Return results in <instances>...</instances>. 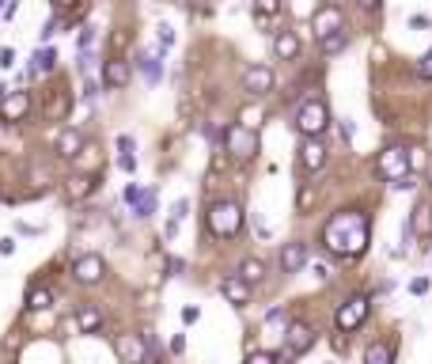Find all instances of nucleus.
Segmentation results:
<instances>
[{
	"label": "nucleus",
	"instance_id": "72a5a7b5",
	"mask_svg": "<svg viewBox=\"0 0 432 364\" xmlns=\"http://www.w3.org/2000/svg\"><path fill=\"white\" fill-rule=\"evenodd\" d=\"M125 46H129V34H125V31H114V34H110V49H114V57H122L118 49H125Z\"/></svg>",
	"mask_w": 432,
	"mask_h": 364
},
{
	"label": "nucleus",
	"instance_id": "6e6552de",
	"mask_svg": "<svg viewBox=\"0 0 432 364\" xmlns=\"http://www.w3.org/2000/svg\"><path fill=\"white\" fill-rule=\"evenodd\" d=\"M296 163H300L303 175H315V171L327 167V145H322V137H300Z\"/></svg>",
	"mask_w": 432,
	"mask_h": 364
},
{
	"label": "nucleus",
	"instance_id": "b1692460",
	"mask_svg": "<svg viewBox=\"0 0 432 364\" xmlns=\"http://www.w3.org/2000/svg\"><path fill=\"white\" fill-rule=\"evenodd\" d=\"M239 277H243L246 284H262L266 281V262L262 258H243L239 262Z\"/></svg>",
	"mask_w": 432,
	"mask_h": 364
},
{
	"label": "nucleus",
	"instance_id": "9d476101",
	"mask_svg": "<svg viewBox=\"0 0 432 364\" xmlns=\"http://www.w3.org/2000/svg\"><path fill=\"white\" fill-rule=\"evenodd\" d=\"M315 338H318L315 326L303 323V319H292V323H285V349H288L292 356H303L311 345H315Z\"/></svg>",
	"mask_w": 432,
	"mask_h": 364
},
{
	"label": "nucleus",
	"instance_id": "a18cd8bd",
	"mask_svg": "<svg viewBox=\"0 0 432 364\" xmlns=\"http://www.w3.org/2000/svg\"><path fill=\"white\" fill-rule=\"evenodd\" d=\"M311 269H315V277H318V281H327V277H330V266H327V262H315Z\"/></svg>",
	"mask_w": 432,
	"mask_h": 364
},
{
	"label": "nucleus",
	"instance_id": "aec40b11",
	"mask_svg": "<svg viewBox=\"0 0 432 364\" xmlns=\"http://www.w3.org/2000/svg\"><path fill=\"white\" fill-rule=\"evenodd\" d=\"M27 114H31V95L27 91H12L4 99V121H23Z\"/></svg>",
	"mask_w": 432,
	"mask_h": 364
},
{
	"label": "nucleus",
	"instance_id": "8fccbe9b",
	"mask_svg": "<svg viewBox=\"0 0 432 364\" xmlns=\"http://www.w3.org/2000/svg\"><path fill=\"white\" fill-rule=\"evenodd\" d=\"M53 4H58V8H68V4H76V0H53Z\"/></svg>",
	"mask_w": 432,
	"mask_h": 364
},
{
	"label": "nucleus",
	"instance_id": "1a4fd4ad",
	"mask_svg": "<svg viewBox=\"0 0 432 364\" xmlns=\"http://www.w3.org/2000/svg\"><path fill=\"white\" fill-rule=\"evenodd\" d=\"M114 349H118V361H122V364H148V361H152L144 334H118Z\"/></svg>",
	"mask_w": 432,
	"mask_h": 364
},
{
	"label": "nucleus",
	"instance_id": "a211bd4d",
	"mask_svg": "<svg viewBox=\"0 0 432 364\" xmlns=\"http://www.w3.org/2000/svg\"><path fill=\"white\" fill-rule=\"evenodd\" d=\"M406 224H409V232H414V239H429V235H432V205L429 202H417Z\"/></svg>",
	"mask_w": 432,
	"mask_h": 364
},
{
	"label": "nucleus",
	"instance_id": "ea45409f",
	"mask_svg": "<svg viewBox=\"0 0 432 364\" xmlns=\"http://www.w3.org/2000/svg\"><path fill=\"white\" fill-rule=\"evenodd\" d=\"M16 65V49H0V69H12Z\"/></svg>",
	"mask_w": 432,
	"mask_h": 364
},
{
	"label": "nucleus",
	"instance_id": "49530a36",
	"mask_svg": "<svg viewBox=\"0 0 432 364\" xmlns=\"http://www.w3.org/2000/svg\"><path fill=\"white\" fill-rule=\"evenodd\" d=\"M292 361H296V356H292V353H288V349H281V353H277V356H273V364H292Z\"/></svg>",
	"mask_w": 432,
	"mask_h": 364
},
{
	"label": "nucleus",
	"instance_id": "c03bdc74",
	"mask_svg": "<svg viewBox=\"0 0 432 364\" xmlns=\"http://www.w3.org/2000/svg\"><path fill=\"white\" fill-rule=\"evenodd\" d=\"M421 76H429V80H432V49L421 57Z\"/></svg>",
	"mask_w": 432,
	"mask_h": 364
},
{
	"label": "nucleus",
	"instance_id": "cd10ccee",
	"mask_svg": "<svg viewBox=\"0 0 432 364\" xmlns=\"http://www.w3.org/2000/svg\"><path fill=\"white\" fill-rule=\"evenodd\" d=\"M251 8H254L258 19H273V16L285 12V0H251Z\"/></svg>",
	"mask_w": 432,
	"mask_h": 364
},
{
	"label": "nucleus",
	"instance_id": "423d86ee",
	"mask_svg": "<svg viewBox=\"0 0 432 364\" xmlns=\"http://www.w3.org/2000/svg\"><path fill=\"white\" fill-rule=\"evenodd\" d=\"M311 31H315V42L330 38V34L345 31V8L338 4V0H327L322 8L311 12Z\"/></svg>",
	"mask_w": 432,
	"mask_h": 364
},
{
	"label": "nucleus",
	"instance_id": "09e8293b",
	"mask_svg": "<svg viewBox=\"0 0 432 364\" xmlns=\"http://www.w3.org/2000/svg\"><path fill=\"white\" fill-rule=\"evenodd\" d=\"M353 133H357V130H353V121H345V125H342V141H353Z\"/></svg>",
	"mask_w": 432,
	"mask_h": 364
},
{
	"label": "nucleus",
	"instance_id": "412c9836",
	"mask_svg": "<svg viewBox=\"0 0 432 364\" xmlns=\"http://www.w3.org/2000/svg\"><path fill=\"white\" fill-rule=\"evenodd\" d=\"M84 152V133L80 130H61V137H58V156H65V160H76V156Z\"/></svg>",
	"mask_w": 432,
	"mask_h": 364
},
{
	"label": "nucleus",
	"instance_id": "7c9ffc66",
	"mask_svg": "<svg viewBox=\"0 0 432 364\" xmlns=\"http://www.w3.org/2000/svg\"><path fill=\"white\" fill-rule=\"evenodd\" d=\"M311 202H315V190H311V182H303L300 194H296V209L307 213V209H311Z\"/></svg>",
	"mask_w": 432,
	"mask_h": 364
},
{
	"label": "nucleus",
	"instance_id": "dca6fc26",
	"mask_svg": "<svg viewBox=\"0 0 432 364\" xmlns=\"http://www.w3.org/2000/svg\"><path fill=\"white\" fill-rule=\"evenodd\" d=\"M220 292H224V300H228L231 308H246V304H251V284H246L239 274H228V277H224V281H220Z\"/></svg>",
	"mask_w": 432,
	"mask_h": 364
},
{
	"label": "nucleus",
	"instance_id": "ddd939ff",
	"mask_svg": "<svg viewBox=\"0 0 432 364\" xmlns=\"http://www.w3.org/2000/svg\"><path fill=\"white\" fill-rule=\"evenodd\" d=\"M106 274V262L99 258V254H80V258L73 262V281L76 284H99Z\"/></svg>",
	"mask_w": 432,
	"mask_h": 364
},
{
	"label": "nucleus",
	"instance_id": "4c0bfd02",
	"mask_svg": "<svg viewBox=\"0 0 432 364\" xmlns=\"http://www.w3.org/2000/svg\"><path fill=\"white\" fill-rule=\"evenodd\" d=\"M246 364H273V356L262 353V349H254V353H246Z\"/></svg>",
	"mask_w": 432,
	"mask_h": 364
},
{
	"label": "nucleus",
	"instance_id": "393cba45",
	"mask_svg": "<svg viewBox=\"0 0 432 364\" xmlns=\"http://www.w3.org/2000/svg\"><path fill=\"white\" fill-rule=\"evenodd\" d=\"M53 65H58V53L53 49H34V57H31V73L34 76H42V73H53Z\"/></svg>",
	"mask_w": 432,
	"mask_h": 364
},
{
	"label": "nucleus",
	"instance_id": "9b49d317",
	"mask_svg": "<svg viewBox=\"0 0 432 364\" xmlns=\"http://www.w3.org/2000/svg\"><path fill=\"white\" fill-rule=\"evenodd\" d=\"M103 88H110V91H122L125 84L133 80V65L125 61V57H106L103 61Z\"/></svg>",
	"mask_w": 432,
	"mask_h": 364
},
{
	"label": "nucleus",
	"instance_id": "c756f323",
	"mask_svg": "<svg viewBox=\"0 0 432 364\" xmlns=\"http://www.w3.org/2000/svg\"><path fill=\"white\" fill-rule=\"evenodd\" d=\"M155 42H160V49L167 53V49L175 46V27L171 23H160V27H155Z\"/></svg>",
	"mask_w": 432,
	"mask_h": 364
},
{
	"label": "nucleus",
	"instance_id": "7ed1b4c3",
	"mask_svg": "<svg viewBox=\"0 0 432 364\" xmlns=\"http://www.w3.org/2000/svg\"><path fill=\"white\" fill-rule=\"evenodd\" d=\"M296 133L300 137H322L327 133V125H330V106L322 103V99H307V103L296 110Z\"/></svg>",
	"mask_w": 432,
	"mask_h": 364
},
{
	"label": "nucleus",
	"instance_id": "0eeeda50",
	"mask_svg": "<svg viewBox=\"0 0 432 364\" xmlns=\"http://www.w3.org/2000/svg\"><path fill=\"white\" fill-rule=\"evenodd\" d=\"M220 141L228 145L231 156H239V160H251V156H258V133L246 130V125H228V130L220 133Z\"/></svg>",
	"mask_w": 432,
	"mask_h": 364
},
{
	"label": "nucleus",
	"instance_id": "79ce46f5",
	"mask_svg": "<svg viewBox=\"0 0 432 364\" xmlns=\"http://www.w3.org/2000/svg\"><path fill=\"white\" fill-rule=\"evenodd\" d=\"M357 8L360 12H379L383 8V0H357Z\"/></svg>",
	"mask_w": 432,
	"mask_h": 364
},
{
	"label": "nucleus",
	"instance_id": "20e7f679",
	"mask_svg": "<svg viewBox=\"0 0 432 364\" xmlns=\"http://www.w3.org/2000/svg\"><path fill=\"white\" fill-rule=\"evenodd\" d=\"M375 175L383 178V182H398V178H406V175H414L409 171V148H402V145H387L383 152H379V160H375Z\"/></svg>",
	"mask_w": 432,
	"mask_h": 364
},
{
	"label": "nucleus",
	"instance_id": "c9c22d12",
	"mask_svg": "<svg viewBox=\"0 0 432 364\" xmlns=\"http://www.w3.org/2000/svg\"><path fill=\"white\" fill-rule=\"evenodd\" d=\"M409 292H414V296H424V292H429V277H414V281H409Z\"/></svg>",
	"mask_w": 432,
	"mask_h": 364
},
{
	"label": "nucleus",
	"instance_id": "f8f14e48",
	"mask_svg": "<svg viewBox=\"0 0 432 364\" xmlns=\"http://www.w3.org/2000/svg\"><path fill=\"white\" fill-rule=\"evenodd\" d=\"M311 262V251H307V243H285L277 251V266H281V274H300L303 266Z\"/></svg>",
	"mask_w": 432,
	"mask_h": 364
},
{
	"label": "nucleus",
	"instance_id": "39448f33",
	"mask_svg": "<svg viewBox=\"0 0 432 364\" xmlns=\"http://www.w3.org/2000/svg\"><path fill=\"white\" fill-rule=\"evenodd\" d=\"M368 308H372V296H368V292H357V296L342 300V304H338V311H334V326L342 334L357 330V326L368 319Z\"/></svg>",
	"mask_w": 432,
	"mask_h": 364
},
{
	"label": "nucleus",
	"instance_id": "bb28decb",
	"mask_svg": "<svg viewBox=\"0 0 432 364\" xmlns=\"http://www.w3.org/2000/svg\"><path fill=\"white\" fill-rule=\"evenodd\" d=\"M345 46H349V31H338V34H330V38L318 42V53H322V57H334V53H342Z\"/></svg>",
	"mask_w": 432,
	"mask_h": 364
},
{
	"label": "nucleus",
	"instance_id": "2f4dec72",
	"mask_svg": "<svg viewBox=\"0 0 432 364\" xmlns=\"http://www.w3.org/2000/svg\"><path fill=\"white\" fill-rule=\"evenodd\" d=\"M186 217H190V197H179V202L171 205V220H179V224H182Z\"/></svg>",
	"mask_w": 432,
	"mask_h": 364
},
{
	"label": "nucleus",
	"instance_id": "4468645a",
	"mask_svg": "<svg viewBox=\"0 0 432 364\" xmlns=\"http://www.w3.org/2000/svg\"><path fill=\"white\" fill-rule=\"evenodd\" d=\"M273 80H277V76H273V69L269 65H251L243 73V91L246 95H269V91H273Z\"/></svg>",
	"mask_w": 432,
	"mask_h": 364
},
{
	"label": "nucleus",
	"instance_id": "58836bf2",
	"mask_svg": "<svg viewBox=\"0 0 432 364\" xmlns=\"http://www.w3.org/2000/svg\"><path fill=\"white\" fill-rule=\"evenodd\" d=\"M197 319H201V308H182V323L186 326H194Z\"/></svg>",
	"mask_w": 432,
	"mask_h": 364
},
{
	"label": "nucleus",
	"instance_id": "5701e85b",
	"mask_svg": "<svg viewBox=\"0 0 432 364\" xmlns=\"http://www.w3.org/2000/svg\"><path fill=\"white\" fill-rule=\"evenodd\" d=\"M364 364H394V341H372L364 349Z\"/></svg>",
	"mask_w": 432,
	"mask_h": 364
},
{
	"label": "nucleus",
	"instance_id": "f704fd0d",
	"mask_svg": "<svg viewBox=\"0 0 432 364\" xmlns=\"http://www.w3.org/2000/svg\"><path fill=\"white\" fill-rule=\"evenodd\" d=\"M424 167V148H409V171H421Z\"/></svg>",
	"mask_w": 432,
	"mask_h": 364
},
{
	"label": "nucleus",
	"instance_id": "c85d7f7f",
	"mask_svg": "<svg viewBox=\"0 0 432 364\" xmlns=\"http://www.w3.org/2000/svg\"><path fill=\"white\" fill-rule=\"evenodd\" d=\"M95 186H99V178H91V175H73L68 178V194L73 197H88Z\"/></svg>",
	"mask_w": 432,
	"mask_h": 364
},
{
	"label": "nucleus",
	"instance_id": "de8ad7c7",
	"mask_svg": "<svg viewBox=\"0 0 432 364\" xmlns=\"http://www.w3.org/2000/svg\"><path fill=\"white\" fill-rule=\"evenodd\" d=\"M164 235H167V239H175V235H179V220H167V228H164Z\"/></svg>",
	"mask_w": 432,
	"mask_h": 364
},
{
	"label": "nucleus",
	"instance_id": "473e14b6",
	"mask_svg": "<svg viewBox=\"0 0 432 364\" xmlns=\"http://www.w3.org/2000/svg\"><path fill=\"white\" fill-rule=\"evenodd\" d=\"M118 167H122L125 175H137V156H133V152H122V156H118Z\"/></svg>",
	"mask_w": 432,
	"mask_h": 364
},
{
	"label": "nucleus",
	"instance_id": "a878e982",
	"mask_svg": "<svg viewBox=\"0 0 432 364\" xmlns=\"http://www.w3.org/2000/svg\"><path fill=\"white\" fill-rule=\"evenodd\" d=\"M49 304H53V292H49L46 284H31V292H27V308L31 311H46Z\"/></svg>",
	"mask_w": 432,
	"mask_h": 364
},
{
	"label": "nucleus",
	"instance_id": "e433bc0d",
	"mask_svg": "<svg viewBox=\"0 0 432 364\" xmlns=\"http://www.w3.org/2000/svg\"><path fill=\"white\" fill-rule=\"evenodd\" d=\"M266 323H269V326H273V323H288L285 308H269V311H266Z\"/></svg>",
	"mask_w": 432,
	"mask_h": 364
},
{
	"label": "nucleus",
	"instance_id": "6ab92c4d",
	"mask_svg": "<svg viewBox=\"0 0 432 364\" xmlns=\"http://www.w3.org/2000/svg\"><path fill=\"white\" fill-rule=\"evenodd\" d=\"M273 57H277V61H296V57H300V38H296V31L273 34Z\"/></svg>",
	"mask_w": 432,
	"mask_h": 364
},
{
	"label": "nucleus",
	"instance_id": "2eb2a0df",
	"mask_svg": "<svg viewBox=\"0 0 432 364\" xmlns=\"http://www.w3.org/2000/svg\"><path fill=\"white\" fill-rule=\"evenodd\" d=\"M140 76L148 80V88H160L164 84V49H148V53L137 57Z\"/></svg>",
	"mask_w": 432,
	"mask_h": 364
},
{
	"label": "nucleus",
	"instance_id": "37998d69",
	"mask_svg": "<svg viewBox=\"0 0 432 364\" xmlns=\"http://www.w3.org/2000/svg\"><path fill=\"white\" fill-rule=\"evenodd\" d=\"M118 148H122V152H137V145H133L129 133H122V137H118Z\"/></svg>",
	"mask_w": 432,
	"mask_h": 364
},
{
	"label": "nucleus",
	"instance_id": "f3484780",
	"mask_svg": "<svg viewBox=\"0 0 432 364\" xmlns=\"http://www.w3.org/2000/svg\"><path fill=\"white\" fill-rule=\"evenodd\" d=\"M125 202L133 205V217H137V220H148V217L155 213V194H152V190L133 186V182L125 186Z\"/></svg>",
	"mask_w": 432,
	"mask_h": 364
},
{
	"label": "nucleus",
	"instance_id": "4be33fe9",
	"mask_svg": "<svg viewBox=\"0 0 432 364\" xmlns=\"http://www.w3.org/2000/svg\"><path fill=\"white\" fill-rule=\"evenodd\" d=\"M99 326H103V308H95V304H84V308L76 311V330H80V334H95Z\"/></svg>",
	"mask_w": 432,
	"mask_h": 364
},
{
	"label": "nucleus",
	"instance_id": "f257e3e1",
	"mask_svg": "<svg viewBox=\"0 0 432 364\" xmlns=\"http://www.w3.org/2000/svg\"><path fill=\"white\" fill-rule=\"evenodd\" d=\"M372 243V220L364 209H338L322 224V247L342 262H357Z\"/></svg>",
	"mask_w": 432,
	"mask_h": 364
},
{
	"label": "nucleus",
	"instance_id": "a19ab883",
	"mask_svg": "<svg viewBox=\"0 0 432 364\" xmlns=\"http://www.w3.org/2000/svg\"><path fill=\"white\" fill-rule=\"evenodd\" d=\"M0 254H16V235H4V239H0Z\"/></svg>",
	"mask_w": 432,
	"mask_h": 364
},
{
	"label": "nucleus",
	"instance_id": "f03ea898",
	"mask_svg": "<svg viewBox=\"0 0 432 364\" xmlns=\"http://www.w3.org/2000/svg\"><path fill=\"white\" fill-rule=\"evenodd\" d=\"M205 224H209V235H216V239H236L243 232V209H239L236 197H216L205 213Z\"/></svg>",
	"mask_w": 432,
	"mask_h": 364
}]
</instances>
